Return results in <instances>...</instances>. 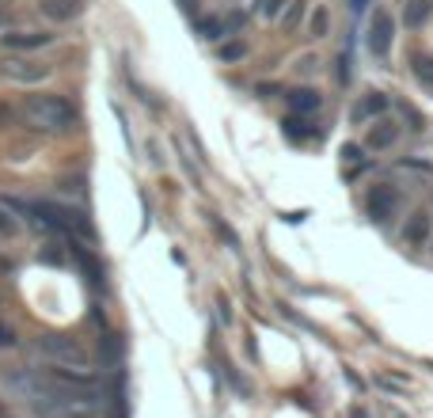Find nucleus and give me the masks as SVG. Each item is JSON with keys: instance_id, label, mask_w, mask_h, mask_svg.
I'll return each instance as SVG.
<instances>
[{"instance_id": "obj_1", "label": "nucleus", "mask_w": 433, "mask_h": 418, "mask_svg": "<svg viewBox=\"0 0 433 418\" xmlns=\"http://www.w3.org/2000/svg\"><path fill=\"white\" fill-rule=\"evenodd\" d=\"M4 388L16 399L31 403L46 418H95L99 407H103V395H99L95 380L88 373H69L65 365L42 369V373L16 369L4 377Z\"/></svg>"}, {"instance_id": "obj_2", "label": "nucleus", "mask_w": 433, "mask_h": 418, "mask_svg": "<svg viewBox=\"0 0 433 418\" xmlns=\"http://www.w3.org/2000/svg\"><path fill=\"white\" fill-rule=\"evenodd\" d=\"M19 118H23V126H31L38 133H61L76 122V107L65 95H31L23 99Z\"/></svg>"}, {"instance_id": "obj_3", "label": "nucleus", "mask_w": 433, "mask_h": 418, "mask_svg": "<svg viewBox=\"0 0 433 418\" xmlns=\"http://www.w3.org/2000/svg\"><path fill=\"white\" fill-rule=\"evenodd\" d=\"M38 353L49 361H58V365H84L88 353L80 350V342H73L69 335H38Z\"/></svg>"}, {"instance_id": "obj_4", "label": "nucleus", "mask_w": 433, "mask_h": 418, "mask_svg": "<svg viewBox=\"0 0 433 418\" xmlns=\"http://www.w3.org/2000/svg\"><path fill=\"white\" fill-rule=\"evenodd\" d=\"M365 209H368V217H373L376 224H388L395 217V209H399V190L388 187V183H376V187L368 190V198H365Z\"/></svg>"}, {"instance_id": "obj_5", "label": "nucleus", "mask_w": 433, "mask_h": 418, "mask_svg": "<svg viewBox=\"0 0 433 418\" xmlns=\"http://www.w3.org/2000/svg\"><path fill=\"white\" fill-rule=\"evenodd\" d=\"M0 73L8 80H19V84H38L49 76V65H38V61H23V58H8L0 61Z\"/></svg>"}, {"instance_id": "obj_6", "label": "nucleus", "mask_w": 433, "mask_h": 418, "mask_svg": "<svg viewBox=\"0 0 433 418\" xmlns=\"http://www.w3.org/2000/svg\"><path fill=\"white\" fill-rule=\"evenodd\" d=\"M368 49H373L376 58H388V49H392V16L384 8L373 16V27H368Z\"/></svg>"}, {"instance_id": "obj_7", "label": "nucleus", "mask_w": 433, "mask_h": 418, "mask_svg": "<svg viewBox=\"0 0 433 418\" xmlns=\"http://www.w3.org/2000/svg\"><path fill=\"white\" fill-rule=\"evenodd\" d=\"M38 8L54 23H69V19H76L84 12V0H38Z\"/></svg>"}, {"instance_id": "obj_8", "label": "nucleus", "mask_w": 433, "mask_h": 418, "mask_svg": "<svg viewBox=\"0 0 433 418\" xmlns=\"http://www.w3.org/2000/svg\"><path fill=\"white\" fill-rule=\"evenodd\" d=\"M0 42L8 49H42L54 42V34L46 31H8V34H0Z\"/></svg>"}, {"instance_id": "obj_9", "label": "nucleus", "mask_w": 433, "mask_h": 418, "mask_svg": "<svg viewBox=\"0 0 433 418\" xmlns=\"http://www.w3.org/2000/svg\"><path fill=\"white\" fill-rule=\"evenodd\" d=\"M384 111H388V95L384 91H365V99L353 107V122H365V118L384 115Z\"/></svg>"}, {"instance_id": "obj_10", "label": "nucleus", "mask_w": 433, "mask_h": 418, "mask_svg": "<svg viewBox=\"0 0 433 418\" xmlns=\"http://www.w3.org/2000/svg\"><path fill=\"white\" fill-rule=\"evenodd\" d=\"M319 91H312V88H296V91H289V111L293 115H316L319 111Z\"/></svg>"}, {"instance_id": "obj_11", "label": "nucleus", "mask_w": 433, "mask_h": 418, "mask_svg": "<svg viewBox=\"0 0 433 418\" xmlns=\"http://www.w3.org/2000/svg\"><path fill=\"white\" fill-rule=\"evenodd\" d=\"M395 137H399V130H395L392 122H376L373 130L365 133V145H368V148H388Z\"/></svg>"}, {"instance_id": "obj_12", "label": "nucleus", "mask_w": 433, "mask_h": 418, "mask_svg": "<svg viewBox=\"0 0 433 418\" xmlns=\"http://www.w3.org/2000/svg\"><path fill=\"white\" fill-rule=\"evenodd\" d=\"M425 236H430V213L422 209V213H414V217L407 221V229H403V240H407V244H422Z\"/></svg>"}, {"instance_id": "obj_13", "label": "nucleus", "mask_w": 433, "mask_h": 418, "mask_svg": "<svg viewBox=\"0 0 433 418\" xmlns=\"http://www.w3.org/2000/svg\"><path fill=\"white\" fill-rule=\"evenodd\" d=\"M281 130H285V137H293V141L319 137V133H316V126H308V122H304V115H289L285 122H281Z\"/></svg>"}, {"instance_id": "obj_14", "label": "nucleus", "mask_w": 433, "mask_h": 418, "mask_svg": "<svg viewBox=\"0 0 433 418\" xmlns=\"http://www.w3.org/2000/svg\"><path fill=\"white\" fill-rule=\"evenodd\" d=\"M430 8H433V0H410L407 4V27H422Z\"/></svg>"}, {"instance_id": "obj_15", "label": "nucleus", "mask_w": 433, "mask_h": 418, "mask_svg": "<svg viewBox=\"0 0 433 418\" xmlns=\"http://www.w3.org/2000/svg\"><path fill=\"white\" fill-rule=\"evenodd\" d=\"M16 232H19V221L8 213V202H0V236L8 240V236H16Z\"/></svg>"}, {"instance_id": "obj_16", "label": "nucleus", "mask_w": 433, "mask_h": 418, "mask_svg": "<svg viewBox=\"0 0 433 418\" xmlns=\"http://www.w3.org/2000/svg\"><path fill=\"white\" fill-rule=\"evenodd\" d=\"M327 27H331V12L327 8H316V16H312V34H316V38H323V34H327Z\"/></svg>"}, {"instance_id": "obj_17", "label": "nucleus", "mask_w": 433, "mask_h": 418, "mask_svg": "<svg viewBox=\"0 0 433 418\" xmlns=\"http://www.w3.org/2000/svg\"><path fill=\"white\" fill-rule=\"evenodd\" d=\"M247 58V42H229V46H221V61H239Z\"/></svg>"}, {"instance_id": "obj_18", "label": "nucleus", "mask_w": 433, "mask_h": 418, "mask_svg": "<svg viewBox=\"0 0 433 418\" xmlns=\"http://www.w3.org/2000/svg\"><path fill=\"white\" fill-rule=\"evenodd\" d=\"M414 73H418V76H422V80H425V84H433V61H430V58H418Z\"/></svg>"}, {"instance_id": "obj_19", "label": "nucleus", "mask_w": 433, "mask_h": 418, "mask_svg": "<svg viewBox=\"0 0 433 418\" xmlns=\"http://www.w3.org/2000/svg\"><path fill=\"white\" fill-rule=\"evenodd\" d=\"M346 80H350V54L342 49L338 54V84H346Z\"/></svg>"}, {"instance_id": "obj_20", "label": "nucleus", "mask_w": 433, "mask_h": 418, "mask_svg": "<svg viewBox=\"0 0 433 418\" xmlns=\"http://www.w3.org/2000/svg\"><path fill=\"white\" fill-rule=\"evenodd\" d=\"M8 346H16V331L8 323H0V350H8Z\"/></svg>"}, {"instance_id": "obj_21", "label": "nucleus", "mask_w": 433, "mask_h": 418, "mask_svg": "<svg viewBox=\"0 0 433 418\" xmlns=\"http://www.w3.org/2000/svg\"><path fill=\"white\" fill-rule=\"evenodd\" d=\"M403 115H407L410 130H422V115H418V111H414V107H407V103H403Z\"/></svg>"}, {"instance_id": "obj_22", "label": "nucleus", "mask_w": 433, "mask_h": 418, "mask_svg": "<svg viewBox=\"0 0 433 418\" xmlns=\"http://www.w3.org/2000/svg\"><path fill=\"white\" fill-rule=\"evenodd\" d=\"M358 156H361V148H358V145H342V160H346V164H353Z\"/></svg>"}, {"instance_id": "obj_23", "label": "nucleus", "mask_w": 433, "mask_h": 418, "mask_svg": "<svg viewBox=\"0 0 433 418\" xmlns=\"http://www.w3.org/2000/svg\"><path fill=\"white\" fill-rule=\"evenodd\" d=\"M281 4H285V0H266V8H262V12H266V16H278Z\"/></svg>"}, {"instance_id": "obj_24", "label": "nucleus", "mask_w": 433, "mask_h": 418, "mask_svg": "<svg viewBox=\"0 0 433 418\" xmlns=\"http://www.w3.org/2000/svg\"><path fill=\"white\" fill-rule=\"evenodd\" d=\"M296 19H301V4H293V8H289V16H285V27H293Z\"/></svg>"}, {"instance_id": "obj_25", "label": "nucleus", "mask_w": 433, "mask_h": 418, "mask_svg": "<svg viewBox=\"0 0 433 418\" xmlns=\"http://www.w3.org/2000/svg\"><path fill=\"white\" fill-rule=\"evenodd\" d=\"M8 118H12V111H8V103H0V126H8Z\"/></svg>"}, {"instance_id": "obj_26", "label": "nucleus", "mask_w": 433, "mask_h": 418, "mask_svg": "<svg viewBox=\"0 0 433 418\" xmlns=\"http://www.w3.org/2000/svg\"><path fill=\"white\" fill-rule=\"evenodd\" d=\"M350 8H353V12H365V8H368V0H350Z\"/></svg>"}]
</instances>
